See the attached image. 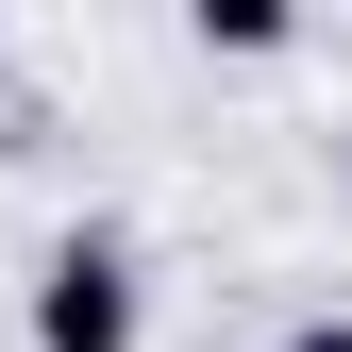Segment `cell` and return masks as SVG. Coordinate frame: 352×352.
Listing matches in <instances>:
<instances>
[{"mask_svg": "<svg viewBox=\"0 0 352 352\" xmlns=\"http://www.w3.org/2000/svg\"><path fill=\"white\" fill-rule=\"evenodd\" d=\"M17 319H34V352H151V269H135V235H51L34 252V285H17Z\"/></svg>", "mask_w": 352, "mask_h": 352, "instance_id": "6da1fadb", "label": "cell"}, {"mask_svg": "<svg viewBox=\"0 0 352 352\" xmlns=\"http://www.w3.org/2000/svg\"><path fill=\"white\" fill-rule=\"evenodd\" d=\"M185 34H201L218 67H285L302 51V0H185Z\"/></svg>", "mask_w": 352, "mask_h": 352, "instance_id": "7a4b0ae2", "label": "cell"}, {"mask_svg": "<svg viewBox=\"0 0 352 352\" xmlns=\"http://www.w3.org/2000/svg\"><path fill=\"white\" fill-rule=\"evenodd\" d=\"M285 352H352V319H285Z\"/></svg>", "mask_w": 352, "mask_h": 352, "instance_id": "3957f363", "label": "cell"}, {"mask_svg": "<svg viewBox=\"0 0 352 352\" xmlns=\"http://www.w3.org/2000/svg\"><path fill=\"white\" fill-rule=\"evenodd\" d=\"M336 185H352V151H336Z\"/></svg>", "mask_w": 352, "mask_h": 352, "instance_id": "277c9868", "label": "cell"}]
</instances>
